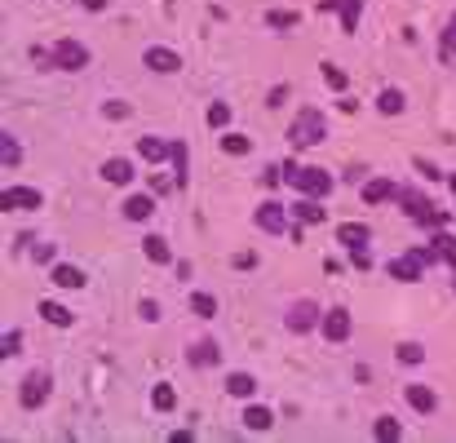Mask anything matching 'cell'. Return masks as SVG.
<instances>
[{
    "label": "cell",
    "mask_w": 456,
    "mask_h": 443,
    "mask_svg": "<svg viewBox=\"0 0 456 443\" xmlns=\"http://www.w3.org/2000/svg\"><path fill=\"white\" fill-rule=\"evenodd\" d=\"M283 177L301 191V195H315V200H328L332 195V177H328V169H315V164H297V160H288L283 164Z\"/></svg>",
    "instance_id": "cell-1"
},
{
    "label": "cell",
    "mask_w": 456,
    "mask_h": 443,
    "mask_svg": "<svg viewBox=\"0 0 456 443\" xmlns=\"http://www.w3.org/2000/svg\"><path fill=\"white\" fill-rule=\"evenodd\" d=\"M399 204H403V213H408L416 226H426V231H443V226L452 222V213H448V208H434V204H430V195L399 191Z\"/></svg>",
    "instance_id": "cell-2"
},
{
    "label": "cell",
    "mask_w": 456,
    "mask_h": 443,
    "mask_svg": "<svg viewBox=\"0 0 456 443\" xmlns=\"http://www.w3.org/2000/svg\"><path fill=\"white\" fill-rule=\"evenodd\" d=\"M319 324H324V310H319L310 297L293 302V306H288V315H283V328H288L293 337H306L310 328H319Z\"/></svg>",
    "instance_id": "cell-3"
},
{
    "label": "cell",
    "mask_w": 456,
    "mask_h": 443,
    "mask_svg": "<svg viewBox=\"0 0 456 443\" xmlns=\"http://www.w3.org/2000/svg\"><path fill=\"white\" fill-rule=\"evenodd\" d=\"M324 138H328V129H324V116H319L315 107H306L297 116V124L288 129V142L293 146H315V142H324Z\"/></svg>",
    "instance_id": "cell-4"
},
{
    "label": "cell",
    "mask_w": 456,
    "mask_h": 443,
    "mask_svg": "<svg viewBox=\"0 0 456 443\" xmlns=\"http://www.w3.org/2000/svg\"><path fill=\"white\" fill-rule=\"evenodd\" d=\"M49 390H54V377H49L45 368H36V372H27V377H23L18 399H23L27 413H36V408H45V403H49Z\"/></svg>",
    "instance_id": "cell-5"
},
{
    "label": "cell",
    "mask_w": 456,
    "mask_h": 443,
    "mask_svg": "<svg viewBox=\"0 0 456 443\" xmlns=\"http://www.w3.org/2000/svg\"><path fill=\"white\" fill-rule=\"evenodd\" d=\"M319 333H324V341H332V346H341V341H350V333H354V319H350V310H346V306H332V310H324V324H319Z\"/></svg>",
    "instance_id": "cell-6"
},
{
    "label": "cell",
    "mask_w": 456,
    "mask_h": 443,
    "mask_svg": "<svg viewBox=\"0 0 456 443\" xmlns=\"http://www.w3.org/2000/svg\"><path fill=\"white\" fill-rule=\"evenodd\" d=\"M385 275H390V280H399V284H416L421 275H426V257H421L416 249L403 253V257H390V261H385Z\"/></svg>",
    "instance_id": "cell-7"
},
{
    "label": "cell",
    "mask_w": 456,
    "mask_h": 443,
    "mask_svg": "<svg viewBox=\"0 0 456 443\" xmlns=\"http://www.w3.org/2000/svg\"><path fill=\"white\" fill-rule=\"evenodd\" d=\"M252 222H257L266 235H283L288 231V208H283L279 200H262L257 213H252Z\"/></svg>",
    "instance_id": "cell-8"
},
{
    "label": "cell",
    "mask_w": 456,
    "mask_h": 443,
    "mask_svg": "<svg viewBox=\"0 0 456 443\" xmlns=\"http://www.w3.org/2000/svg\"><path fill=\"white\" fill-rule=\"evenodd\" d=\"M142 67L156 71V76H173V71H182V54H177V49H168V45H151L142 54Z\"/></svg>",
    "instance_id": "cell-9"
},
{
    "label": "cell",
    "mask_w": 456,
    "mask_h": 443,
    "mask_svg": "<svg viewBox=\"0 0 456 443\" xmlns=\"http://www.w3.org/2000/svg\"><path fill=\"white\" fill-rule=\"evenodd\" d=\"M54 62H58L62 71H84V67H89V49H84L80 40L66 36V40L54 45Z\"/></svg>",
    "instance_id": "cell-10"
},
{
    "label": "cell",
    "mask_w": 456,
    "mask_h": 443,
    "mask_svg": "<svg viewBox=\"0 0 456 443\" xmlns=\"http://www.w3.org/2000/svg\"><path fill=\"white\" fill-rule=\"evenodd\" d=\"M45 204V195L36 187H5L0 191V208L13 213V208H40Z\"/></svg>",
    "instance_id": "cell-11"
},
{
    "label": "cell",
    "mask_w": 456,
    "mask_h": 443,
    "mask_svg": "<svg viewBox=\"0 0 456 443\" xmlns=\"http://www.w3.org/2000/svg\"><path fill=\"white\" fill-rule=\"evenodd\" d=\"M403 399H408V408H412V413H421V417H430L434 408H438V395H434L430 386H421V382L403 386Z\"/></svg>",
    "instance_id": "cell-12"
},
{
    "label": "cell",
    "mask_w": 456,
    "mask_h": 443,
    "mask_svg": "<svg viewBox=\"0 0 456 443\" xmlns=\"http://www.w3.org/2000/svg\"><path fill=\"white\" fill-rule=\"evenodd\" d=\"M319 9H337V18H341V31H359V13H363V0H324Z\"/></svg>",
    "instance_id": "cell-13"
},
{
    "label": "cell",
    "mask_w": 456,
    "mask_h": 443,
    "mask_svg": "<svg viewBox=\"0 0 456 443\" xmlns=\"http://www.w3.org/2000/svg\"><path fill=\"white\" fill-rule=\"evenodd\" d=\"M138 155H142L146 164H164L168 155H173V142L160 138V134H146V138H138Z\"/></svg>",
    "instance_id": "cell-14"
},
{
    "label": "cell",
    "mask_w": 456,
    "mask_h": 443,
    "mask_svg": "<svg viewBox=\"0 0 456 443\" xmlns=\"http://www.w3.org/2000/svg\"><path fill=\"white\" fill-rule=\"evenodd\" d=\"M133 160H124V155H111L107 164H103V182H111V187H133Z\"/></svg>",
    "instance_id": "cell-15"
},
{
    "label": "cell",
    "mask_w": 456,
    "mask_h": 443,
    "mask_svg": "<svg viewBox=\"0 0 456 443\" xmlns=\"http://www.w3.org/2000/svg\"><path fill=\"white\" fill-rule=\"evenodd\" d=\"M293 218L301 226H319V222L328 218V208H324V200H315V195H301V200L293 204Z\"/></svg>",
    "instance_id": "cell-16"
},
{
    "label": "cell",
    "mask_w": 456,
    "mask_h": 443,
    "mask_svg": "<svg viewBox=\"0 0 456 443\" xmlns=\"http://www.w3.org/2000/svg\"><path fill=\"white\" fill-rule=\"evenodd\" d=\"M187 364L191 368H217L222 364V346H217V341H195L187 350Z\"/></svg>",
    "instance_id": "cell-17"
},
{
    "label": "cell",
    "mask_w": 456,
    "mask_h": 443,
    "mask_svg": "<svg viewBox=\"0 0 456 443\" xmlns=\"http://www.w3.org/2000/svg\"><path fill=\"white\" fill-rule=\"evenodd\" d=\"M337 240H341L346 249H368V244H373V226H363V222H341V226H337Z\"/></svg>",
    "instance_id": "cell-18"
},
{
    "label": "cell",
    "mask_w": 456,
    "mask_h": 443,
    "mask_svg": "<svg viewBox=\"0 0 456 443\" xmlns=\"http://www.w3.org/2000/svg\"><path fill=\"white\" fill-rule=\"evenodd\" d=\"M359 195H363V204H385V200H394V195H399V187L390 182V177H368Z\"/></svg>",
    "instance_id": "cell-19"
},
{
    "label": "cell",
    "mask_w": 456,
    "mask_h": 443,
    "mask_svg": "<svg viewBox=\"0 0 456 443\" xmlns=\"http://www.w3.org/2000/svg\"><path fill=\"white\" fill-rule=\"evenodd\" d=\"M49 284H58V288H84V271L71 266V261H54V266H49Z\"/></svg>",
    "instance_id": "cell-20"
},
{
    "label": "cell",
    "mask_w": 456,
    "mask_h": 443,
    "mask_svg": "<svg viewBox=\"0 0 456 443\" xmlns=\"http://www.w3.org/2000/svg\"><path fill=\"white\" fill-rule=\"evenodd\" d=\"M403 107H408V93H403L399 85H385L377 93V111L381 116H403Z\"/></svg>",
    "instance_id": "cell-21"
},
{
    "label": "cell",
    "mask_w": 456,
    "mask_h": 443,
    "mask_svg": "<svg viewBox=\"0 0 456 443\" xmlns=\"http://www.w3.org/2000/svg\"><path fill=\"white\" fill-rule=\"evenodd\" d=\"M36 310H40V319H45L49 328H71V324H76V315H71V310H66L62 302H49V297H45Z\"/></svg>",
    "instance_id": "cell-22"
},
{
    "label": "cell",
    "mask_w": 456,
    "mask_h": 443,
    "mask_svg": "<svg viewBox=\"0 0 456 443\" xmlns=\"http://www.w3.org/2000/svg\"><path fill=\"white\" fill-rule=\"evenodd\" d=\"M142 253H146L151 266H168V261H173V249H168L164 235H146V240H142Z\"/></svg>",
    "instance_id": "cell-23"
},
{
    "label": "cell",
    "mask_w": 456,
    "mask_h": 443,
    "mask_svg": "<svg viewBox=\"0 0 456 443\" xmlns=\"http://www.w3.org/2000/svg\"><path fill=\"white\" fill-rule=\"evenodd\" d=\"M226 395L230 399H252V395H257V377H252V372H230L226 377Z\"/></svg>",
    "instance_id": "cell-24"
},
{
    "label": "cell",
    "mask_w": 456,
    "mask_h": 443,
    "mask_svg": "<svg viewBox=\"0 0 456 443\" xmlns=\"http://www.w3.org/2000/svg\"><path fill=\"white\" fill-rule=\"evenodd\" d=\"M244 425L252 435H266L270 425H275V413H270V408H262V403H248L244 408Z\"/></svg>",
    "instance_id": "cell-25"
},
{
    "label": "cell",
    "mask_w": 456,
    "mask_h": 443,
    "mask_svg": "<svg viewBox=\"0 0 456 443\" xmlns=\"http://www.w3.org/2000/svg\"><path fill=\"white\" fill-rule=\"evenodd\" d=\"M120 213L129 222H146L151 213H156V200H151V195H129V200L120 204Z\"/></svg>",
    "instance_id": "cell-26"
},
{
    "label": "cell",
    "mask_w": 456,
    "mask_h": 443,
    "mask_svg": "<svg viewBox=\"0 0 456 443\" xmlns=\"http://www.w3.org/2000/svg\"><path fill=\"white\" fill-rule=\"evenodd\" d=\"M319 76H324V85H328L332 93H350V76L337 67V62H319Z\"/></svg>",
    "instance_id": "cell-27"
},
{
    "label": "cell",
    "mask_w": 456,
    "mask_h": 443,
    "mask_svg": "<svg viewBox=\"0 0 456 443\" xmlns=\"http://www.w3.org/2000/svg\"><path fill=\"white\" fill-rule=\"evenodd\" d=\"M151 408H156V413H173V408H177V390L168 386V382L151 386Z\"/></svg>",
    "instance_id": "cell-28"
},
{
    "label": "cell",
    "mask_w": 456,
    "mask_h": 443,
    "mask_svg": "<svg viewBox=\"0 0 456 443\" xmlns=\"http://www.w3.org/2000/svg\"><path fill=\"white\" fill-rule=\"evenodd\" d=\"M373 439H377V443H399V439H403V425H399L394 417H377V421H373Z\"/></svg>",
    "instance_id": "cell-29"
},
{
    "label": "cell",
    "mask_w": 456,
    "mask_h": 443,
    "mask_svg": "<svg viewBox=\"0 0 456 443\" xmlns=\"http://www.w3.org/2000/svg\"><path fill=\"white\" fill-rule=\"evenodd\" d=\"M18 160H23L18 138H13V134H0V164H5V169H18Z\"/></svg>",
    "instance_id": "cell-30"
},
{
    "label": "cell",
    "mask_w": 456,
    "mask_h": 443,
    "mask_svg": "<svg viewBox=\"0 0 456 443\" xmlns=\"http://www.w3.org/2000/svg\"><path fill=\"white\" fill-rule=\"evenodd\" d=\"M173 177H177V191L191 182V169H187V142H173Z\"/></svg>",
    "instance_id": "cell-31"
},
{
    "label": "cell",
    "mask_w": 456,
    "mask_h": 443,
    "mask_svg": "<svg viewBox=\"0 0 456 443\" xmlns=\"http://www.w3.org/2000/svg\"><path fill=\"white\" fill-rule=\"evenodd\" d=\"M394 359H399V364H421V359H426V346H421V341H399Z\"/></svg>",
    "instance_id": "cell-32"
},
{
    "label": "cell",
    "mask_w": 456,
    "mask_h": 443,
    "mask_svg": "<svg viewBox=\"0 0 456 443\" xmlns=\"http://www.w3.org/2000/svg\"><path fill=\"white\" fill-rule=\"evenodd\" d=\"M297 23H301V13H293V9H270L266 13V27H275V31H288Z\"/></svg>",
    "instance_id": "cell-33"
},
{
    "label": "cell",
    "mask_w": 456,
    "mask_h": 443,
    "mask_svg": "<svg viewBox=\"0 0 456 443\" xmlns=\"http://www.w3.org/2000/svg\"><path fill=\"white\" fill-rule=\"evenodd\" d=\"M191 310L199 319H213L217 315V297H213V293H191Z\"/></svg>",
    "instance_id": "cell-34"
},
{
    "label": "cell",
    "mask_w": 456,
    "mask_h": 443,
    "mask_svg": "<svg viewBox=\"0 0 456 443\" xmlns=\"http://www.w3.org/2000/svg\"><path fill=\"white\" fill-rule=\"evenodd\" d=\"M222 151L226 155H248L252 151V138H244V134H222Z\"/></svg>",
    "instance_id": "cell-35"
},
{
    "label": "cell",
    "mask_w": 456,
    "mask_h": 443,
    "mask_svg": "<svg viewBox=\"0 0 456 443\" xmlns=\"http://www.w3.org/2000/svg\"><path fill=\"white\" fill-rule=\"evenodd\" d=\"M103 116H107V120H129L133 107L124 102V98H107V102H103Z\"/></svg>",
    "instance_id": "cell-36"
},
{
    "label": "cell",
    "mask_w": 456,
    "mask_h": 443,
    "mask_svg": "<svg viewBox=\"0 0 456 443\" xmlns=\"http://www.w3.org/2000/svg\"><path fill=\"white\" fill-rule=\"evenodd\" d=\"M204 120H209V129H226L230 124V102H213Z\"/></svg>",
    "instance_id": "cell-37"
},
{
    "label": "cell",
    "mask_w": 456,
    "mask_h": 443,
    "mask_svg": "<svg viewBox=\"0 0 456 443\" xmlns=\"http://www.w3.org/2000/svg\"><path fill=\"white\" fill-rule=\"evenodd\" d=\"M18 350H23V333H18V328H9V333H5V341H0V355H5V359H13Z\"/></svg>",
    "instance_id": "cell-38"
},
{
    "label": "cell",
    "mask_w": 456,
    "mask_h": 443,
    "mask_svg": "<svg viewBox=\"0 0 456 443\" xmlns=\"http://www.w3.org/2000/svg\"><path fill=\"white\" fill-rule=\"evenodd\" d=\"M168 191H177V177H168V173H151V195H168Z\"/></svg>",
    "instance_id": "cell-39"
},
{
    "label": "cell",
    "mask_w": 456,
    "mask_h": 443,
    "mask_svg": "<svg viewBox=\"0 0 456 443\" xmlns=\"http://www.w3.org/2000/svg\"><path fill=\"white\" fill-rule=\"evenodd\" d=\"M438 54H443V62H452V58H456V27H448V31H443V40H438Z\"/></svg>",
    "instance_id": "cell-40"
},
{
    "label": "cell",
    "mask_w": 456,
    "mask_h": 443,
    "mask_svg": "<svg viewBox=\"0 0 456 443\" xmlns=\"http://www.w3.org/2000/svg\"><path fill=\"white\" fill-rule=\"evenodd\" d=\"M279 182H283V164H270V169H262V187H266V191H275Z\"/></svg>",
    "instance_id": "cell-41"
},
{
    "label": "cell",
    "mask_w": 456,
    "mask_h": 443,
    "mask_svg": "<svg viewBox=\"0 0 456 443\" xmlns=\"http://www.w3.org/2000/svg\"><path fill=\"white\" fill-rule=\"evenodd\" d=\"M138 315H142L146 324H156V319H160V302H156V297H142V302H138Z\"/></svg>",
    "instance_id": "cell-42"
},
{
    "label": "cell",
    "mask_w": 456,
    "mask_h": 443,
    "mask_svg": "<svg viewBox=\"0 0 456 443\" xmlns=\"http://www.w3.org/2000/svg\"><path fill=\"white\" fill-rule=\"evenodd\" d=\"M230 266H235V271H252V266H257V253H235Z\"/></svg>",
    "instance_id": "cell-43"
},
{
    "label": "cell",
    "mask_w": 456,
    "mask_h": 443,
    "mask_svg": "<svg viewBox=\"0 0 456 443\" xmlns=\"http://www.w3.org/2000/svg\"><path fill=\"white\" fill-rule=\"evenodd\" d=\"M350 261L359 271H373V253H368V249H350Z\"/></svg>",
    "instance_id": "cell-44"
},
{
    "label": "cell",
    "mask_w": 456,
    "mask_h": 443,
    "mask_svg": "<svg viewBox=\"0 0 456 443\" xmlns=\"http://www.w3.org/2000/svg\"><path fill=\"white\" fill-rule=\"evenodd\" d=\"M283 98H288V85H279V89H270V98H266V102H270V107H283Z\"/></svg>",
    "instance_id": "cell-45"
},
{
    "label": "cell",
    "mask_w": 456,
    "mask_h": 443,
    "mask_svg": "<svg viewBox=\"0 0 456 443\" xmlns=\"http://www.w3.org/2000/svg\"><path fill=\"white\" fill-rule=\"evenodd\" d=\"M36 257H40V261H54L58 249H54V244H36Z\"/></svg>",
    "instance_id": "cell-46"
},
{
    "label": "cell",
    "mask_w": 456,
    "mask_h": 443,
    "mask_svg": "<svg viewBox=\"0 0 456 443\" xmlns=\"http://www.w3.org/2000/svg\"><path fill=\"white\" fill-rule=\"evenodd\" d=\"M416 169H421V173H426V177H430V182H434V177H443V173H438V169H434V164H430V160H416Z\"/></svg>",
    "instance_id": "cell-47"
},
{
    "label": "cell",
    "mask_w": 456,
    "mask_h": 443,
    "mask_svg": "<svg viewBox=\"0 0 456 443\" xmlns=\"http://www.w3.org/2000/svg\"><path fill=\"white\" fill-rule=\"evenodd\" d=\"M337 98H341V102H337V111H346V116H350V111H354V107H359V102H354V98H350V93H337Z\"/></svg>",
    "instance_id": "cell-48"
},
{
    "label": "cell",
    "mask_w": 456,
    "mask_h": 443,
    "mask_svg": "<svg viewBox=\"0 0 456 443\" xmlns=\"http://www.w3.org/2000/svg\"><path fill=\"white\" fill-rule=\"evenodd\" d=\"M80 5L89 9V13H103V9H107V0H80Z\"/></svg>",
    "instance_id": "cell-49"
},
{
    "label": "cell",
    "mask_w": 456,
    "mask_h": 443,
    "mask_svg": "<svg viewBox=\"0 0 456 443\" xmlns=\"http://www.w3.org/2000/svg\"><path fill=\"white\" fill-rule=\"evenodd\" d=\"M448 187H452V195H456V173H452V177H448Z\"/></svg>",
    "instance_id": "cell-50"
},
{
    "label": "cell",
    "mask_w": 456,
    "mask_h": 443,
    "mask_svg": "<svg viewBox=\"0 0 456 443\" xmlns=\"http://www.w3.org/2000/svg\"><path fill=\"white\" fill-rule=\"evenodd\" d=\"M448 266H452V284H456V261H448Z\"/></svg>",
    "instance_id": "cell-51"
},
{
    "label": "cell",
    "mask_w": 456,
    "mask_h": 443,
    "mask_svg": "<svg viewBox=\"0 0 456 443\" xmlns=\"http://www.w3.org/2000/svg\"><path fill=\"white\" fill-rule=\"evenodd\" d=\"M448 27H456V9H452V23H448Z\"/></svg>",
    "instance_id": "cell-52"
}]
</instances>
